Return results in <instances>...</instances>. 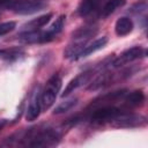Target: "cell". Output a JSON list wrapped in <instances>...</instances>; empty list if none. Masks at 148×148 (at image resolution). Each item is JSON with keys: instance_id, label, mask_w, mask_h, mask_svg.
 I'll use <instances>...</instances> for the list:
<instances>
[{"instance_id": "d6986e66", "label": "cell", "mask_w": 148, "mask_h": 148, "mask_svg": "<svg viewBox=\"0 0 148 148\" xmlns=\"http://www.w3.org/2000/svg\"><path fill=\"white\" fill-rule=\"evenodd\" d=\"M12 54H13V50H0V57L5 59H9V57L12 58Z\"/></svg>"}, {"instance_id": "2e32d148", "label": "cell", "mask_w": 148, "mask_h": 148, "mask_svg": "<svg viewBox=\"0 0 148 148\" xmlns=\"http://www.w3.org/2000/svg\"><path fill=\"white\" fill-rule=\"evenodd\" d=\"M126 3V0H109L102 8V12H101V16L103 18L110 16L111 14H113L117 9L121 8Z\"/></svg>"}, {"instance_id": "ba28073f", "label": "cell", "mask_w": 148, "mask_h": 148, "mask_svg": "<svg viewBox=\"0 0 148 148\" xmlns=\"http://www.w3.org/2000/svg\"><path fill=\"white\" fill-rule=\"evenodd\" d=\"M66 16L65 15H60L58 18H56V21L50 25V28L46 31H40V37H39V43H47L50 40H52L64 28V23H65Z\"/></svg>"}, {"instance_id": "5bb4252c", "label": "cell", "mask_w": 148, "mask_h": 148, "mask_svg": "<svg viewBox=\"0 0 148 148\" xmlns=\"http://www.w3.org/2000/svg\"><path fill=\"white\" fill-rule=\"evenodd\" d=\"M99 1L101 0H81L76 8V14L82 17L91 14L98 7Z\"/></svg>"}, {"instance_id": "30bf717a", "label": "cell", "mask_w": 148, "mask_h": 148, "mask_svg": "<svg viewBox=\"0 0 148 148\" xmlns=\"http://www.w3.org/2000/svg\"><path fill=\"white\" fill-rule=\"evenodd\" d=\"M90 75H91V72H84V73L79 74V75L75 76L74 79H72V80L68 82V84L66 86V88H65L64 92L61 94V96L65 97V96L69 95L71 92H73V91H74L75 89H77L79 87H81L82 84H84V83L89 80Z\"/></svg>"}, {"instance_id": "6da1fadb", "label": "cell", "mask_w": 148, "mask_h": 148, "mask_svg": "<svg viewBox=\"0 0 148 148\" xmlns=\"http://www.w3.org/2000/svg\"><path fill=\"white\" fill-rule=\"evenodd\" d=\"M60 134L57 130L51 127L30 128L22 138V145L29 147H53L58 145Z\"/></svg>"}, {"instance_id": "ffe728a7", "label": "cell", "mask_w": 148, "mask_h": 148, "mask_svg": "<svg viewBox=\"0 0 148 148\" xmlns=\"http://www.w3.org/2000/svg\"><path fill=\"white\" fill-rule=\"evenodd\" d=\"M12 0H0V8H8Z\"/></svg>"}, {"instance_id": "8fae6325", "label": "cell", "mask_w": 148, "mask_h": 148, "mask_svg": "<svg viewBox=\"0 0 148 148\" xmlns=\"http://www.w3.org/2000/svg\"><path fill=\"white\" fill-rule=\"evenodd\" d=\"M133 28H134L133 21L127 16H123V17L117 20V22L114 24V32L117 36L123 37V36L131 34Z\"/></svg>"}, {"instance_id": "e0dca14e", "label": "cell", "mask_w": 148, "mask_h": 148, "mask_svg": "<svg viewBox=\"0 0 148 148\" xmlns=\"http://www.w3.org/2000/svg\"><path fill=\"white\" fill-rule=\"evenodd\" d=\"M77 104V98L76 97H72L65 102H61L58 106H56L53 113L54 114H60V113H64V112H67L69 111L72 108H74L75 105Z\"/></svg>"}, {"instance_id": "52a82bcc", "label": "cell", "mask_w": 148, "mask_h": 148, "mask_svg": "<svg viewBox=\"0 0 148 148\" xmlns=\"http://www.w3.org/2000/svg\"><path fill=\"white\" fill-rule=\"evenodd\" d=\"M126 91H127L126 89H121V90H117V91H112V92L101 95L89 104L88 109H96V108L104 106V105H112L117 101L124 98L125 95H126Z\"/></svg>"}, {"instance_id": "ac0fdd59", "label": "cell", "mask_w": 148, "mask_h": 148, "mask_svg": "<svg viewBox=\"0 0 148 148\" xmlns=\"http://www.w3.org/2000/svg\"><path fill=\"white\" fill-rule=\"evenodd\" d=\"M15 27H16V23L14 21H8V22L0 23V37L9 34L10 31H13L15 29Z\"/></svg>"}, {"instance_id": "7c38bea8", "label": "cell", "mask_w": 148, "mask_h": 148, "mask_svg": "<svg viewBox=\"0 0 148 148\" xmlns=\"http://www.w3.org/2000/svg\"><path fill=\"white\" fill-rule=\"evenodd\" d=\"M106 43H108V37H106V36H103V37H99V38L95 39L92 43H90V44H88V45H86V46L83 47V50H82V51L80 52V54H79V58L88 57V56L95 53L96 51L103 49V47L106 45Z\"/></svg>"}, {"instance_id": "8992f818", "label": "cell", "mask_w": 148, "mask_h": 148, "mask_svg": "<svg viewBox=\"0 0 148 148\" xmlns=\"http://www.w3.org/2000/svg\"><path fill=\"white\" fill-rule=\"evenodd\" d=\"M146 56V50L142 46H133L131 49L125 50L124 52H121L113 61H112V67L117 68L120 67L123 65H126L128 62H132L139 58H142Z\"/></svg>"}, {"instance_id": "9c48e42d", "label": "cell", "mask_w": 148, "mask_h": 148, "mask_svg": "<svg viewBox=\"0 0 148 148\" xmlns=\"http://www.w3.org/2000/svg\"><path fill=\"white\" fill-rule=\"evenodd\" d=\"M40 111H42V105H40V91H37L34 94L30 103H29V106L27 109V112H25V119L28 121H34L36 120L39 114H40Z\"/></svg>"}, {"instance_id": "9a60e30c", "label": "cell", "mask_w": 148, "mask_h": 148, "mask_svg": "<svg viewBox=\"0 0 148 148\" xmlns=\"http://www.w3.org/2000/svg\"><path fill=\"white\" fill-rule=\"evenodd\" d=\"M143 102H145V94L141 90H134L125 97V105L126 106H131V108L140 106L143 104Z\"/></svg>"}, {"instance_id": "4fadbf2b", "label": "cell", "mask_w": 148, "mask_h": 148, "mask_svg": "<svg viewBox=\"0 0 148 148\" xmlns=\"http://www.w3.org/2000/svg\"><path fill=\"white\" fill-rule=\"evenodd\" d=\"M53 14L52 13H46L44 15H40L31 21H29L28 23H25L23 25L24 31H31V30H39L42 27H44L46 23L50 22V20L52 18Z\"/></svg>"}, {"instance_id": "277c9868", "label": "cell", "mask_w": 148, "mask_h": 148, "mask_svg": "<svg viewBox=\"0 0 148 148\" xmlns=\"http://www.w3.org/2000/svg\"><path fill=\"white\" fill-rule=\"evenodd\" d=\"M123 112L124 110L114 105H104V106L92 109V112L90 114V120L96 124L111 123L116 117H118Z\"/></svg>"}, {"instance_id": "7a4b0ae2", "label": "cell", "mask_w": 148, "mask_h": 148, "mask_svg": "<svg viewBox=\"0 0 148 148\" xmlns=\"http://www.w3.org/2000/svg\"><path fill=\"white\" fill-rule=\"evenodd\" d=\"M61 84H62V79L59 74H53L47 80L44 89L40 91L42 110H47L53 105V103L56 102V98L58 96V92L60 91Z\"/></svg>"}, {"instance_id": "44dd1931", "label": "cell", "mask_w": 148, "mask_h": 148, "mask_svg": "<svg viewBox=\"0 0 148 148\" xmlns=\"http://www.w3.org/2000/svg\"><path fill=\"white\" fill-rule=\"evenodd\" d=\"M3 124H5V123H3V121H1V123H0V130H1V128H2V126H3Z\"/></svg>"}, {"instance_id": "5b68a950", "label": "cell", "mask_w": 148, "mask_h": 148, "mask_svg": "<svg viewBox=\"0 0 148 148\" xmlns=\"http://www.w3.org/2000/svg\"><path fill=\"white\" fill-rule=\"evenodd\" d=\"M147 124L146 117L141 114H134V113H128L124 111L120 113L118 117H116L112 121L111 125L114 127H121V128H133V127H141Z\"/></svg>"}, {"instance_id": "3957f363", "label": "cell", "mask_w": 148, "mask_h": 148, "mask_svg": "<svg viewBox=\"0 0 148 148\" xmlns=\"http://www.w3.org/2000/svg\"><path fill=\"white\" fill-rule=\"evenodd\" d=\"M46 6V0H12L8 9L18 15H31L43 10Z\"/></svg>"}]
</instances>
